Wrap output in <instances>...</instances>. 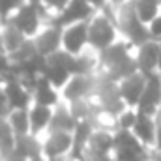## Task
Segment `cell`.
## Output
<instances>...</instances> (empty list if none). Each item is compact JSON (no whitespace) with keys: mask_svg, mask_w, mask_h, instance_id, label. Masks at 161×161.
Listing matches in <instances>:
<instances>
[{"mask_svg":"<svg viewBox=\"0 0 161 161\" xmlns=\"http://www.w3.org/2000/svg\"><path fill=\"white\" fill-rule=\"evenodd\" d=\"M120 38L122 34L114 19V6H109L105 11H96L88 21V45L94 51L103 53Z\"/></svg>","mask_w":161,"mask_h":161,"instance_id":"obj_1","label":"cell"},{"mask_svg":"<svg viewBox=\"0 0 161 161\" xmlns=\"http://www.w3.org/2000/svg\"><path fill=\"white\" fill-rule=\"evenodd\" d=\"M28 40H34L40 30L47 25L45 17H43V11H41L40 4L38 2H25L15 13L13 17L9 19Z\"/></svg>","mask_w":161,"mask_h":161,"instance_id":"obj_2","label":"cell"},{"mask_svg":"<svg viewBox=\"0 0 161 161\" xmlns=\"http://www.w3.org/2000/svg\"><path fill=\"white\" fill-rule=\"evenodd\" d=\"M75 150V137L68 131H47L41 137V156L45 159L71 158Z\"/></svg>","mask_w":161,"mask_h":161,"instance_id":"obj_3","label":"cell"},{"mask_svg":"<svg viewBox=\"0 0 161 161\" xmlns=\"http://www.w3.org/2000/svg\"><path fill=\"white\" fill-rule=\"evenodd\" d=\"M114 133L111 129H103V127H94L86 148L82 152V159H94V158H101V156H113L114 154Z\"/></svg>","mask_w":161,"mask_h":161,"instance_id":"obj_4","label":"cell"},{"mask_svg":"<svg viewBox=\"0 0 161 161\" xmlns=\"http://www.w3.org/2000/svg\"><path fill=\"white\" fill-rule=\"evenodd\" d=\"M88 47V21L62 26V49L66 53L79 56Z\"/></svg>","mask_w":161,"mask_h":161,"instance_id":"obj_5","label":"cell"},{"mask_svg":"<svg viewBox=\"0 0 161 161\" xmlns=\"http://www.w3.org/2000/svg\"><path fill=\"white\" fill-rule=\"evenodd\" d=\"M96 82H97V75L75 73L71 79L68 80V84L60 90L62 92V99L66 103H73V101L90 97L94 94V90H96Z\"/></svg>","mask_w":161,"mask_h":161,"instance_id":"obj_6","label":"cell"},{"mask_svg":"<svg viewBox=\"0 0 161 161\" xmlns=\"http://www.w3.org/2000/svg\"><path fill=\"white\" fill-rule=\"evenodd\" d=\"M150 75H144L141 71H135L127 77H124L122 80H118V94H120L122 101L127 107H139V101L144 94L146 82H148Z\"/></svg>","mask_w":161,"mask_h":161,"instance_id":"obj_7","label":"cell"},{"mask_svg":"<svg viewBox=\"0 0 161 161\" xmlns=\"http://www.w3.org/2000/svg\"><path fill=\"white\" fill-rule=\"evenodd\" d=\"M135 62L144 75L159 73V41L150 40L141 47H135Z\"/></svg>","mask_w":161,"mask_h":161,"instance_id":"obj_8","label":"cell"},{"mask_svg":"<svg viewBox=\"0 0 161 161\" xmlns=\"http://www.w3.org/2000/svg\"><path fill=\"white\" fill-rule=\"evenodd\" d=\"M32 41L41 56H51L62 49V26L56 23H47Z\"/></svg>","mask_w":161,"mask_h":161,"instance_id":"obj_9","label":"cell"},{"mask_svg":"<svg viewBox=\"0 0 161 161\" xmlns=\"http://www.w3.org/2000/svg\"><path fill=\"white\" fill-rule=\"evenodd\" d=\"M133 135L150 150L156 152V141H158V116L154 114H146L139 111L137 122L133 125Z\"/></svg>","mask_w":161,"mask_h":161,"instance_id":"obj_10","label":"cell"},{"mask_svg":"<svg viewBox=\"0 0 161 161\" xmlns=\"http://www.w3.org/2000/svg\"><path fill=\"white\" fill-rule=\"evenodd\" d=\"M137 109L141 113L158 116V113L161 111V77H159V73H154V75L148 77L144 94H142Z\"/></svg>","mask_w":161,"mask_h":161,"instance_id":"obj_11","label":"cell"},{"mask_svg":"<svg viewBox=\"0 0 161 161\" xmlns=\"http://www.w3.org/2000/svg\"><path fill=\"white\" fill-rule=\"evenodd\" d=\"M4 88H6V96H8L9 109H28L34 103L32 90L21 79L6 80L4 82Z\"/></svg>","mask_w":161,"mask_h":161,"instance_id":"obj_12","label":"cell"},{"mask_svg":"<svg viewBox=\"0 0 161 161\" xmlns=\"http://www.w3.org/2000/svg\"><path fill=\"white\" fill-rule=\"evenodd\" d=\"M96 9L86 2V0H71L68 4V8L58 15V19L54 21L58 26H68L73 23H82V21H90L94 17Z\"/></svg>","mask_w":161,"mask_h":161,"instance_id":"obj_13","label":"cell"},{"mask_svg":"<svg viewBox=\"0 0 161 161\" xmlns=\"http://www.w3.org/2000/svg\"><path fill=\"white\" fill-rule=\"evenodd\" d=\"M53 107H45L40 103H32L28 107V116H30V129L34 137H43L49 129H51V122H53Z\"/></svg>","mask_w":161,"mask_h":161,"instance_id":"obj_14","label":"cell"},{"mask_svg":"<svg viewBox=\"0 0 161 161\" xmlns=\"http://www.w3.org/2000/svg\"><path fill=\"white\" fill-rule=\"evenodd\" d=\"M32 97H34V103H40V105H45V107H58L64 99H62V92L60 88H56L54 84H51L45 77H41L34 90H32Z\"/></svg>","mask_w":161,"mask_h":161,"instance_id":"obj_15","label":"cell"},{"mask_svg":"<svg viewBox=\"0 0 161 161\" xmlns=\"http://www.w3.org/2000/svg\"><path fill=\"white\" fill-rule=\"evenodd\" d=\"M28 40L11 21H6V23H0V43H2V49L11 56L15 54L23 45L25 41Z\"/></svg>","mask_w":161,"mask_h":161,"instance_id":"obj_16","label":"cell"},{"mask_svg":"<svg viewBox=\"0 0 161 161\" xmlns=\"http://www.w3.org/2000/svg\"><path fill=\"white\" fill-rule=\"evenodd\" d=\"M77 116L73 114L69 103L62 101L58 107H54V113H53V122H51V129L49 131H68V133H73L75 127H77Z\"/></svg>","mask_w":161,"mask_h":161,"instance_id":"obj_17","label":"cell"},{"mask_svg":"<svg viewBox=\"0 0 161 161\" xmlns=\"http://www.w3.org/2000/svg\"><path fill=\"white\" fill-rule=\"evenodd\" d=\"M6 120L9 124V127L13 129V133L17 137H25V135H32L30 129V116H28V109H11L6 116Z\"/></svg>","mask_w":161,"mask_h":161,"instance_id":"obj_18","label":"cell"},{"mask_svg":"<svg viewBox=\"0 0 161 161\" xmlns=\"http://www.w3.org/2000/svg\"><path fill=\"white\" fill-rule=\"evenodd\" d=\"M43 77L49 80L51 84H54L56 88L62 90V88L68 84V80L73 77V73H71L68 68H64V66H60V64H53V62L47 60V69H45V75H43Z\"/></svg>","mask_w":161,"mask_h":161,"instance_id":"obj_19","label":"cell"},{"mask_svg":"<svg viewBox=\"0 0 161 161\" xmlns=\"http://www.w3.org/2000/svg\"><path fill=\"white\" fill-rule=\"evenodd\" d=\"M133 2H135L137 17L144 25H148L158 15H161V0H133Z\"/></svg>","mask_w":161,"mask_h":161,"instance_id":"obj_20","label":"cell"},{"mask_svg":"<svg viewBox=\"0 0 161 161\" xmlns=\"http://www.w3.org/2000/svg\"><path fill=\"white\" fill-rule=\"evenodd\" d=\"M71 0H38L41 11H43V17L47 23H54L58 19V15L68 8Z\"/></svg>","mask_w":161,"mask_h":161,"instance_id":"obj_21","label":"cell"},{"mask_svg":"<svg viewBox=\"0 0 161 161\" xmlns=\"http://www.w3.org/2000/svg\"><path fill=\"white\" fill-rule=\"evenodd\" d=\"M137 116H139V109L137 107H125L120 114L116 116V122H118V129H133L135 122H137Z\"/></svg>","mask_w":161,"mask_h":161,"instance_id":"obj_22","label":"cell"},{"mask_svg":"<svg viewBox=\"0 0 161 161\" xmlns=\"http://www.w3.org/2000/svg\"><path fill=\"white\" fill-rule=\"evenodd\" d=\"M26 0H0V23H6Z\"/></svg>","mask_w":161,"mask_h":161,"instance_id":"obj_23","label":"cell"},{"mask_svg":"<svg viewBox=\"0 0 161 161\" xmlns=\"http://www.w3.org/2000/svg\"><path fill=\"white\" fill-rule=\"evenodd\" d=\"M148 32H150V40L161 43V15H158L154 21L148 23Z\"/></svg>","mask_w":161,"mask_h":161,"instance_id":"obj_24","label":"cell"},{"mask_svg":"<svg viewBox=\"0 0 161 161\" xmlns=\"http://www.w3.org/2000/svg\"><path fill=\"white\" fill-rule=\"evenodd\" d=\"M9 103H8V96H6V88L4 84H0V118H6L9 113Z\"/></svg>","mask_w":161,"mask_h":161,"instance_id":"obj_25","label":"cell"},{"mask_svg":"<svg viewBox=\"0 0 161 161\" xmlns=\"http://www.w3.org/2000/svg\"><path fill=\"white\" fill-rule=\"evenodd\" d=\"M86 2H88L96 11H105V9L111 6V4H109V0H86Z\"/></svg>","mask_w":161,"mask_h":161,"instance_id":"obj_26","label":"cell"},{"mask_svg":"<svg viewBox=\"0 0 161 161\" xmlns=\"http://www.w3.org/2000/svg\"><path fill=\"white\" fill-rule=\"evenodd\" d=\"M156 152L161 154V111L158 113V141H156Z\"/></svg>","mask_w":161,"mask_h":161,"instance_id":"obj_27","label":"cell"},{"mask_svg":"<svg viewBox=\"0 0 161 161\" xmlns=\"http://www.w3.org/2000/svg\"><path fill=\"white\" fill-rule=\"evenodd\" d=\"M124 2H127V0H109V4H111V6H114V8H118L120 4H124Z\"/></svg>","mask_w":161,"mask_h":161,"instance_id":"obj_28","label":"cell"},{"mask_svg":"<svg viewBox=\"0 0 161 161\" xmlns=\"http://www.w3.org/2000/svg\"><path fill=\"white\" fill-rule=\"evenodd\" d=\"M47 161H69V158H54V159H47Z\"/></svg>","mask_w":161,"mask_h":161,"instance_id":"obj_29","label":"cell"},{"mask_svg":"<svg viewBox=\"0 0 161 161\" xmlns=\"http://www.w3.org/2000/svg\"><path fill=\"white\" fill-rule=\"evenodd\" d=\"M159 73H161V43H159Z\"/></svg>","mask_w":161,"mask_h":161,"instance_id":"obj_30","label":"cell"},{"mask_svg":"<svg viewBox=\"0 0 161 161\" xmlns=\"http://www.w3.org/2000/svg\"><path fill=\"white\" fill-rule=\"evenodd\" d=\"M26 2H38V0H26Z\"/></svg>","mask_w":161,"mask_h":161,"instance_id":"obj_31","label":"cell"},{"mask_svg":"<svg viewBox=\"0 0 161 161\" xmlns=\"http://www.w3.org/2000/svg\"><path fill=\"white\" fill-rule=\"evenodd\" d=\"M159 77H161V73H159Z\"/></svg>","mask_w":161,"mask_h":161,"instance_id":"obj_32","label":"cell"}]
</instances>
